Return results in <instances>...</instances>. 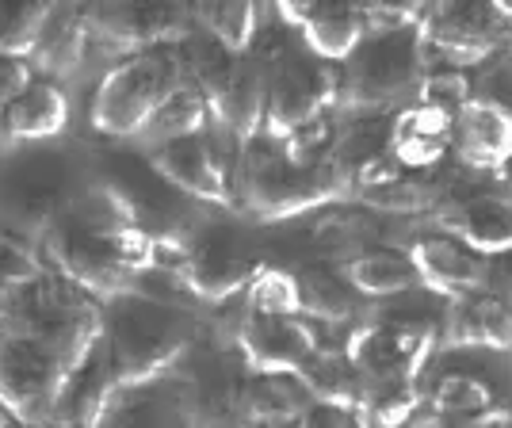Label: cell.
I'll return each instance as SVG.
<instances>
[{"instance_id":"6da1fadb","label":"cell","mask_w":512,"mask_h":428,"mask_svg":"<svg viewBox=\"0 0 512 428\" xmlns=\"http://www.w3.org/2000/svg\"><path fill=\"white\" fill-rule=\"evenodd\" d=\"M46 257L54 268L88 295H127L138 276L153 264L157 241L130 222L119 199L107 192L73 195L50 226L43 230Z\"/></svg>"},{"instance_id":"7a4b0ae2","label":"cell","mask_w":512,"mask_h":428,"mask_svg":"<svg viewBox=\"0 0 512 428\" xmlns=\"http://www.w3.org/2000/svg\"><path fill=\"white\" fill-rule=\"evenodd\" d=\"M195 318L180 306H169L146 295H115V306L104 314V344L119 386L157 383L169 367L184 360L195 344Z\"/></svg>"},{"instance_id":"3957f363","label":"cell","mask_w":512,"mask_h":428,"mask_svg":"<svg viewBox=\"0 0 512 428\" xmlns=\"http://www.w3.org/2000/svg\"><path fill=\"white\" fill-rule=\"evenodd\" d=\"M348 195H356V180L333 153L295 157L287 150H264L256 146V138L249 142L241 169V199L256 218H299L306 211L341 203Z\"/></svg>"},{"instance_id":"277c9868","label":"cell","mask_w":512,"mask_h":428,"mask_svg":"<svg viewBox=\"0 0 512 428\" xmlns=\"http://www.w3.org/2000/svg\"><path fill=\"white\" fill-rule=\"evenodd\" d=\"M425 77V46L413 27L398 31H371L360 50L344 62L337 77V96L352 111H390L417 96Z\"/></svg>"},{"instance_id":"5b68a950","label":"cell","mask_w":512,"mask_h":428,"mask_svg":"<svg viewBox=\"0 0 512 428\" xmlns=\"http://www.w3.org/2000/svg\"><path fill=\"white\" fill-rule=\"evenodd\" d=\"M188 73L184 62L157 46V50H134L127 62H119L104 81L96 85L92 96V127L100 134H115V138H130L142 134L153 111L165 104L172 88L180 85Z\"/></svg>"},{"instance_id":"8992f818","label":"cell","mask_w":512,"mask_h":428,"mask_svg":"<svg viewBox=\"0 0 512 428\" xmlns=\"http://www.w3.org/2000/svg\"><path fill=\"white\" fill-rule=\"evenodd\" d=\"M12 299H20L16 329L43 341L62 360L65 371H77L96 352V344L104 341V310L92 299H85L81 287H73L69 279L54 283L43 276Z\"/></svg>"},{"instance_id":"52a82bcc","label":"cell","mask_w":512,"mask_h":428,"mask_svg":"<svg viewBox=\"0 0 512 428\" xmlns=\"http://www.w3.org/2000/svg\"><path fill=\"white\" fill-rule=\"evenodd\" d=\"M62 360L23 329H0V409L31 428H54L65 386Z\"/></svg>"},{"instance_id":"ba28073f","label":"cell","mask_w":512,"mask_h":428,"mask_svg":"<svg viewBox=\"0 0 512 428\" xmlns=\"http://www.w3.org/2000/svg\"><path fill=\"white\" fill-rule=\"evenodd\" d=\"M337 96V81L314 54H279L268 62V100H264V134L287 142L302 127L325 119V107Z\"/></svg>"},{"instance_id":"9c48e42d","label":"cell","mask_w":512,"mask_h":428,"mask_svg":"<svg viewBox=\"0 0 512 428\" xmlns=\"http://www.w3.org/2000/svg\"><path fill=\"white\" fill-rule=\"evenodd\" d=\"M417 27L421 46H432L455 69L486 62L505 39V16L490 0H432Z\"/></svg>"},{"instance_id":"30bf717a","label":"cell","mask_w":512,"mask_h":428,"mask_svg":"<svg viewBox=\"0 0 512 428\" xmlns=\"http://www.w3.org/2000/svg\"><path fill=\"white\" fill-rule=\"evenodd\" d=\"M260 268H264V260L245 237L237 230H226V226H214V230H203L188 241L180 276L195 299L222 302L234 299L237 291H249V283Z\"/></svg>"},{"instance_id":"8fae6325","label":"cell","mask_w":512,"mask_h":428,"mask_svg":"<svg viewBox=\"0 0 512 428\" xmlns=\"http://www.w3.org/2000/svg\"><path fill=\"white\" fill-rule=\"evenodd\" d=\"M69 165L58 153H31L0 176V207L23 226H50L69 207Z\"/></svg>"},{"instance_id":"7c38bea8","label":"cell","mask_w":512,"mask_h":428,"mask_svg":"<svg viewBox=\"0 0 512 428\" xmlns=\"http://www.w3.org/2000/svg\"><path fill=\"white\" fill-rule=\"evenodd\" d=\"M237 348L253 375H299L302 364L318 352V341L299 314H264L249 310L237 329Z\"/></svg>"},{"instance_id":"4fadbf2b","label":"cell","mask_w":512,"mask_h":428,"mask_svg":"<svg viewBox=\"0 0 512 428\" xmlns=\"http://www.w3.org/2000/svg\"><path fill=\"white\" fill-rule=\"evenodd\" d=\"M188 23L192 8L184 0H104L92 12V27L130 50H157L188 39Z\"/></svg>"},{"instance_id":"5bb4252c","label":"cell","mask_w":512,"mask_h":428,"mask_svg":"<svg viewBox=\"0 0 512 428\" xmlns=\"http://www.w3.org/2000/svg\"><path fill=\"white\" fill-rule=\"evenodd\" d=\"M409 260L417 268L421 287L440 299H459L474 291H490V257L474 253L451 234H425L409 245Z\"/></svg>"},{"instance_id":"9a60e30c","label":"cell","mask_w":512,"mask_h":428,"mask_svg":"<svg viewBox=\"0 0 512 428\" xmlns=\"http://www.w3.org/2000/svg\"><path fill=\"white\" fill-rule=\"evenodd\" d=\"M150 169L172 184L176 192L203 199V203H218L226 207L234 192H230V176L226 165L203 134H188V138H169V142H157L150 153Z\"/></svg>"},{"instance_id":"2e32d148","label":"cell","mask_w":512,"mask_h":428,"mask_svg":"<svg viewBox=\"0 0 512 428\" xmlns=\"http://www.w3.org/2000/svg\"><path fill=\"white\" fill-rule=\"evenodd\" d=\"M455 153L474 169H505L512 161V107L497 96H470L455 107Z\"/></svg>"},{"instance_id":"e0dca14e","label":"cell","mask_w":512,"mask_h":428,"mask_svg":"<svg viewBox=\"0 0 512 428\" xmlns=\"http://www.w3.org/2000/svg\"><path fill=\"white\" fill-rule=\"evenodd\" d=\"M440 344L512 352V302L497 291L448 299V306L440 310Z\"/></svg>"},{"instance_id":"ac0fdd59","label":"cell","mask_w":512,"mask_h":428,"mask_svg":"<svg viewBox=\"0 0 512 428\" xmlns=\"http://www.w3.org/2000/svg\"><path fill=\"white\" fill-rule=\"evenodd\" d=\"M440 230L459 237L482 257H509L512 253V199L497 192L467 195L436 207Z\"/></svg>"},{"instance_id":"d6986e66","label":"cell","mask_w":512,"mask_h":428,"mask_svg":"<svg viewBox=\"0 0 512 428\" xmlns=\"http://www.w3.org/2000/svg\"><path fill=\"white\" fill-rule=\"evenodd\" d=\"M264 100H268V65L249 54H237L230 73L207 96L211 115L241 142H253L264 130Z\"/></svg>"},{"instance_id":"ffe728a7","label":"cell","mask_w":512,"mask_h":428,"mask_svg":"<svg viewBox=\"0 0 512 428\" xmlns=\"http://www.w3.org/2000/svg\"><path fill=\"white\" fill-rule=\"evenodd\" d=\"M371 35L367 12L360 0H321L314 16L302 23V43L306 54H314L318 62H348L360 43Z\"/></svg>"},{"instance_id":"44dd1931","label":"cell","mask_w":512,"mask_h":428,"mask_svg":"<svg viewBox=\"0 0 512 428\" xmlns=\"http://www.w3.org/2000/svg\"><path fill=\"white\" fill-rule=\"evenodd\" d=\"M65 119H69V100L62 88L50 81H27L4 107V138L46 142L62 134Z\"/></svg>"},{"instance_id":"7402d4cb","label":"cell","mask_w":512,"mask_h":428,"mask_svg":"<svg viewBox=\"0 0 512 428\" xmlns=\"http://www.w3.org/2000/svg\"><path fill=\"white\" fill-rule=\"evenodd\" d=\"M299 379L314 406H333L356 417V406H360V394H363V371L344 348L341 352H321L318 348L302 364Z\"/></svg>"},{"instance_id":"603a6c76","label":"cell","mask_w":512,"mask_h":428,"mask_svg":"<svg viewBox=\"0 0 512 428\" xmlns=\"http://www.w3.org/2000/svg\"><path fill=\"white\" fill-rule=\"evenodd\" d=\"M348 283L367 295V299H398V295H409L421 287L417 279V268L409 253H394V249H367V253H356L341 268Z\"/></svg>"},{"instance_id":"cb8c5ba5","label":"cell","mask_w":512,"mask_h":428,"mask_svg":"<svg viewBox=\"0 0 512 428\" xmlns=\"http://www.w3.org/2000/svg\"><path fill=\"white\" fill-rule=\"evenodd\" d=\"M237 406L260 428L272 425V421H295L314 402H310V394H306L299 375H253L249 383L241 386Z\"/></svg>"},{"instance_id":"d4e9b609","label":"cell","mask_w":512,"mask_h":428,"mask_svg":"<svg viewBox=\"0 0 512 428\" xmlns=\"http://www.w3.org/2000/svg\"><path fill=\"white\" fill-rule=\"evenodd\" d=\"M417 406H421L417 375H375V379H363L356 417L367 428H402L413 421Z\"/></svg>"},{"instance_id":"484cf974","label":"cell","mask_w":512,"mask_h":428,"mask_svg":"<svg viewBox=\"0 0 512 428\" xmlns=\"http://www.w3.org/2000/svg\"><path fill=\"white\" fill-rule=\"evenodd\" d=\"M356 199H360L363 207L383 214H421V211H436L444 203V192L428 176H409L406 169H394L386 172V176H379V180L360 184Z\"/></svg>"},{"instance_id":"4316f807","label":"cell","mask_w":512,"mask_h":428,"mask_svg":"<svg viewBox=\"0 0 512 428\" xmlns=\"http://www.w3.org/2000/svg\"><path fill=\"white\" fill-rule=\"evenodd\" d=\"M85 39H88L85 12L73 0H58L54 12H50V20L43 23L39 43L31 50V62L39 65V69H46V73H65V69L77 65L81 50H85Z\"/></svg>"},{"instance_id":"83f0119b","label":"cell","mask_w":512,"mask_h":428,"mask_svg":"<svg viewBox=\"0 0 512 428\" xmlns=\"http://www.w3.org/2000/svg\"><path fill=\"white\" fill-rule=\"evenodd\" d=\"M299 279V302L302 314L325 321V325H337V321H348L356 314V287L348 283L344 272H333L325 264H306L295 272Z\"/></svg>"},{"instance_id":"f1b7e54d","label":"cell","mask_w":512,"mask_h":428,"mask_svg":"<svg viewBox=\"0 0 512 428\" xmlns=\"http://www.w3.org/2000/svg\"><path fill=\"white\" fill-rule=\"evenodd\" d=\"M192 16L203 35H211L214 43L226 50L249 54L256 39V23H260V0H195Z\"/></svg>"},{"instance_id":"f546056e","label":"cell","mask_w":512,"mask_h":428,"mask_svg":"<svg viewBox=\"0 0 512 428\" xmlns=\"http://www.w3.org/2000/svg\"><path fill=\"white\" fill-rule=\"evenodd\" d=\"M207 119H211L207 96H203V92H199V88L184 77V81H180V85L165 96V104L153 111V119L146 123V130H142V134H146L153 146H157V142H169V138L203 134Z\"/></svg>"},{"instance_id":"4dcf8cb0","label":"cell","mask_w":512,"mask_h":428,"mask_svg":"<svg viewBox=\"0 0 512 428\" xmlns=\"http://www.w3.org/2000/svg\"><path fill=\"white\" fill-rule=\"evenodd\" d=\"M58 0H0V58H31Z\"/></svg>"},{"instance_id":"1f68e13d","label":"cell","mask_w":512,"mask_h":428,"mask_svg":"<svg viewBox=\"0 0 512 428\" xmlns=\"http://www.w3.org/2000/svg\"><path fill=\"white\" fill-rule=\"evenodd\" d=\"M493 409V394L482 379H474L467 371H451L432 386V413L451 417L459 425H470L478 417H486Z\"/></svg>"},{"instance_id":"d6a6232c","label":"cell","mask_w":512,"mask_h":428,"mask_svg":"<svg viewBox=\"0 0 512 428\" xmlns=\"http://www.w3.org/2000/svg\"><path fill=\"white\" fill-rule=\"evenodd\" d=\"M46 276L43 268V257L20 241V237L12 234H0V295H20L23 287H31V283H39Z\"/></svg>"},{"instance_id":"836d02e7","label":"cell","mask_w":512,"mask_h":428,"mask_svg":"<svg viewBox=\"0 0 512 428\" xmlns=\"http://www.w3.org/2000/svg\"><path fill=\"white\" fill-rule=\"evenodd\" d=\"M249 310H264V314H302L299 279H295V272L260 268L256 279L249 283Z\"/></svg>"},{"instance_id":"e575fe53","label":"cell","mask_w":512,"mask_h":428,"mask_svg":"<svg viewBox=\"0 0 512 428\" xmlns=\"http://www.w3.org/2000/svg\"><path fill=\"white\" fill-rule=\"evenodd\" d=\"M367 12L371 31H398V27H417L432 8V0H360Z\"/></svg>"},{"instance_id":"d590c367","label":"cell","mask_w":512,"mask_h":428,"mask_svg":"<svg viewBox=\"0 0 512 428\" xmlns=\"http://www.w3.org/2000/svg\"><path fill=\"white\" fill-rule=\"evenodd\" d=\"M23 85H27V69L20 58H0V138H4V107Z\"/></svg>"},{"instance_id":"8d00e7d4","label":"cell","mask_w":512,"mask_h":428,"mask_svg":"<svg viewBox=\"0 0 512 428\" xmlns=\"http://www.w3.org/2000/svg\"><path fill=\"white\" fill-rule=\"evenodd\" d=\"M299 428H356V417L333 406H310L299 417Z\"/></svg>"},{"instance_id":"74e56055","label":"cell","mask_w":512,"mask_h":428,"mask_svg":"<svg viewBox=\"0 0 512 428\" xmlns=\"http://www.w3.org/2000/svg\"><path fill=\"white\" fill-rule=\"evenodd\" d=\"M321 0H276L279 16L287 23H295V27H302V23L314 16V8H318Z\"/></svg>"},{"instance_id":"f35d334b","label":"cell","mask_w":512,"mask_h":428,"mask_svg":"<svg viewBox=\"0 0 512 428\" xmlns=\"http://www.w3.org/2000/svg\"><path fill=\"white\" fill-rule=\"evenodd\" d=\"M463 428H512V413H505V409H490L486 417H478V421H470V425Z\"/></svg>"},{"instance_id":"ab89813d","label":"cell","mask_w":512,"mask_h":428,"mask_svg":"<svg viewBox=\"0 0 512 428\" xmlns=\"http://www.w3.org/2000/svg\"><path fill=\"white\" fill-rule=\"evenodd\" d=\"M402 428H463V425L451 421V417H440V413H428V417H417V421H409Z\"/></svg>"},{"instance_id":"60d3db41","label":"cell","mask_w":512,"mask_h":428,"mask_svg":"<svg viewBox=\"0 0 512 428\" xmlns=\"http://www.w3.org/2000/svg\"><path fill=\"white\" fill-rule=\"evenodd\" d=\"M490 4L505 16V20H512V0H490Z\"/></svg>"},{"instance_id":"b9f144b4","label":"cell","mask_w":512,"mask_h":428,"mask_svg":"<svg viewBox=\"0 0 512 428\" xmlns=\"http://www.w3.org/2000/svg\"><path fill=\"white\" fill-rule=\"evenodd\" d=\"M260 428H299V417L295 421H272V425H260Z\"/></svg>"},{"instance_id":"7bdbcfd3","label":"cell","mask_w":512,"mask_h":428,"mask_svg":"<svg viewBox=\"0 0 512 428\" xmlns=\"http://www.w3.org/2000/svg\"><path fill=\"white\" fill-rule=\"evenodd\" d=\"M4 321H8V295H0V329H4Z\"/></svg>"},{"instance_id":"ee69618b","label":"cell","mask_w":512,"mask_h":428,"mask_svg":"<svg viewBox=\"0 0 512 428\" xmlns=\"http://www.w3.org/2000/svg\"><path fill=\"white\" fill-rule=\"evenodd\" d=\"M0 428H12V417H8L4 409H0Z\"/></svg>"},{"instance_id":"f6af8a7d","label":"cell","mask_w":512,"mask_h":428,"mask_svg":"<svg viewBox=\"0 0 512 428\" xmlns=\"http://www.w3.org/2000/svg\"><path fill=\"white\" fill-rule=\"evenodd\" d=\"M509 165H512V161H509Z\"/></svg>"}]
</instances>
